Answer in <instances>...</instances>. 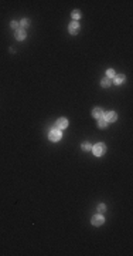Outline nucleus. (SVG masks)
I'll return each instance as SVG.
<instances>
[{
    "mask_svg": "<svg viewBox=\"0 0 133 256\" xmlns=\"http://www.w3.org/2000/svg\"><path fill=\"white\" fill-rule=\"evenodd\" d=\"M92 151H94V154L96 157H102V155L106 152V145L103 144V142H99V144H96L92 147Z\"/></svg>",
    "mask_w": 133,
    "mask_h": 256,
    "instance_id": "1",
    "label": "nucleus"
},
{
    "mask_svg": "<svg viewBox=\"0 0 133 256\" xmlns=\"http://www.w3.org/2000/svg\"><path fill=\"white\" fill-rule=\"evenodd\" d=\"M61 137H63V132H61V129H51L50 131V135H48V138L53 141V142H57V141H60L61 140Z\"/></svg>",
    "mask_w": 133,
    "mask_h": 256,
    "instance_id": "2",
    "label": "nucleus"
},
{
    "mask_svg": "<svg viewBox=\"0 0 133 256\" xmlns=\"http://www.w3.org/2000/svg\"><path fill=\"white\" fill-rule=\"evenodd\" d=\"M91 222H92L94 226H101V225H103V222H105V218L102 216V214H99V215H95Z\"/></svg>",
    "mask_w": 133,
    "mask_h": 256,
    "instance_id": "3",
    "label": "nucleus"
},
{
    "mask_svg": "<svg viewBox=\"0 0 133 256\" xmlns=\"http://www.w3.org/2000/svg\"><path fill=\"white\" fill-rule=\"evenodd\" d=\"M103 118L108 121V122H115L117 120V114L115 111H109V112H105Z\"/></svg>",
    "mask_w": 133,
    "mask_h": 256,
    "instance_id": "4",
    "label": "nucleus"
},
{
    "mask_svg": "<svg viewBox=\"0 0 133 256\" xmlns=\"http://www.w3.org/2000/svg\"><path fill=\"white\" fill-rule=\"evenodd\" d=\"M55 128H58V129L68 128V120H65V118H60V120H57V122H55Z\"/></svg>",
    "mask_w": 133,
    "mask_h": 256,
    "instance_id": "5",
    "label": "nucleus"
},
{
    "mask_svg": "<svg viewBox=\"0 0 133 256\" xmlns=\"http://www.w3.org/2000/svg\"><path fill=\"white\" fill-rule=\"evenodd\" d=\"M70 33L72 36H75V34L79 33V24L77 23V22H72V23L70 24Z\"/></svg>",
    "mask_w": 133,
    "mask_h": 256,
    "instance_id": "6",
    "label": "nucleus"
},
{
    "mask_svg": "<svg viewBox=\"0 0 133 256\" xmlns=\"http://www.w3.org/2000/svg\"><path fill=\"white\" fill-rule=\"evenodd\" d=\"M92 115H94L95 118H98V120H99V118H102V117L105 115V111H103L102 108H99V107H98V108H94V111H92Z\"/></svg>",
    "mask_w": 133,
    "mask_h": 256,
    "instance_id": "7",
    "label": "nucleus"
},
{
    "mask_svg": "<svg viewBox=\"0 0 133 256\" xmlns=\"http://www.w3.org/2000/svg\"><path fill=\"white\" fill-rule=\"evenodd\" d=\"M126 80V77L123 76V74H116L115 76V80H113V83L116 84V86H120V84H123Z\"/></svg>",
    "mask_w": 133,
    "mask_h": 256,
    "instance_id": "8",
    "label": "nucleus"
},
{
    "mask_svg": "<svg viewBox=\"0 0 133 256\" xmlns=\"http://www.w3.org/2000/svg\"><path fill=\"white\" fill-rule=\"evenodd\" d=\"M16 39L17 40H24L26 39V32H24L23 29H18L16 32Z\"/></svg>",
    "mask_w": 133,
    "mask_h": 256,
    "instance_id": "9",
    "label": "nucleus"
},
{
    "mask_svg": "<svg viewBox=\"0 0 133 256\" xmlns=\"http://www.w3.org/2000/svg\"><path fill=\"white\" fill-rule=\"evenodd\" d=\"M110 84H112V80H110V78H108V77L102 78V81H101V86H102V87L108 88V87H110Z\"/></svg>",
    "mask_w": 133,
    "mask_h": 256,
    "instance_id": "10",
    "label": "nucleus"
},
{
    "mask_svg": "<svg viewBox=\"0 0 133 256\" xmlns=\"http://www.w3.org/2000/svg\"><path fill=\"white\" fill-rule=\"evenodd\" d=\"M98 125H99L101 128H106V125H108V121L102 117V118H99V120H98Z\"/></svg>",
    "mask_w": 133,
    "mask_h": 256,
    "instance_id": "11",
    "label": "nucleus"
},
{
    "mask_svg": "<svg viewBox=\"0 0 133 256\" xmlns=\"http://www.w3.org/2000/svg\"><path fill=\"white\" fill-rule=\"evenodd\" d=\"M20 26H21V29H26V27H28V26H30V20H28V19H23V20H21V22H20Z\"/></svg>",
    "mask_w": 133,
    "mask_h": 256,
    "instance_id": "12",
    "label": "nucleus"
},
{
    "mask_svg": "<svg viewBox=\"0 0 133 256\" xmlns=\"http://www.w3.org/2000/svg\"><path fill=\"white\" fill-rule=\"evenodd\" d=\"M79 17H81V12H79V10H74V12H72V19H74V20H78Z\"/></svg>",
    "mask_w": 133,
    "mask_h": 256,
    "instance_id": "13",
    "label": "nucleus"
},
{
    "mask_svg": "<svg viewBox=\"0 0 133 256\" xmlns=\"http://www.w3.org/2000/svg\"><path fill=\"white\" fill-rule=\"evenodd\" d=\"M116 74H115V71H113V68H109L108 71H106V77L108 78H112V77H115Z\"/></svg>",
    "mask_w": 133,
    "mask_h": 256,
    "instance_id": "14",
    "label": "nucleus"
},
{
    "mask_svg": "<svg viewBox=\"0 0 133 256\" xmlns=\"http://www.w3.org/2000/svg\"><path fill=\"white\" fill-rule=\"evenodd\" d=\"M91 148H92V147H91V144H89V142H84V144H82V150H84V151H91Z\"/></svg>",
    "mask_w": 133,
    "mask_h": 256,
    "instance_id": "15",
    "label": "nucleus"
},
{
    "mask_svg": "<svg viewBox=\"0 0 133 256\" xmlns=\"http://www.w3.org/2000/svg\"><path fill=\"white\" fill-rule=\"evenodd\" d=\"M10 26H11V29H13V30H18V29H20V23H17V22H11V24H10Z\"/></svg>",
    "mask_w": 133,
    "mask_h": 256,
    "instance_id": "16",
    "label": "nucleus"
},
{
    "mask_svg": "<svg viewBox=\"0 0 133 256\" xmlns=\"http://www.w3.org/2000/svg\"><path fill=\"white\" fill-rule=\"evenodd\" d=\"M105 209H106V206H105L103 204H99V205H98V212H99V214H103Z\"/></svg>",
    "mask_w": 133,
    "mask_h": 256,
    "instance_id": "17",
    "label": "nucleus"
}]
</instances>
